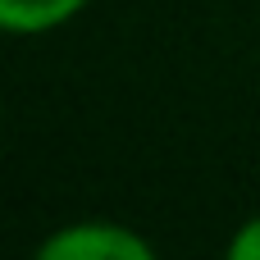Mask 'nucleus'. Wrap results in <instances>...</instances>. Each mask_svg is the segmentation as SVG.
Wrapping results in <instances>:
<instances>
[{
  "instance_id": "nucleus-3",
  "label": "nucleus",
  "mask_w": 260,
  "mask_h": 260,
  "mask_svg": "<svg viewBox=\"0 0 260 260\" xmlns=\"http://www.w3.org/2000/svg\"><path fill=\"white\" fill-rule=\"evenodd\" d=\"M229 256L233 260H260V215H251L247 224H238V233L229 242Z\"/></svg>"
},
{
  "instance_id": "nucleus-2",
  "label": "nucleus",
  "mask_w": 260,
  "mask_h": 260,
  "mask_svg": "<svg viewBox=\"0 0 260 260\" xmlns=\"http://www.w3.org/2000/svg\"><path fill=\"white\" fill-rule=\"evenodd\" d=\"M91 0H0V23L18 37H41L73 23Z\"/></svg>"
},
{
  "instance_id": "nucleus-1",
  "label": "nucleus",
  "mask_w": 260,
  "mask_h": 260,
  "mask_svg": "<svg viewBox=\"0 0 260 260\" xmlns=\"http://www.w3.org/2000/svg\"><path fill=\"white\" fill-rule=\"evenodd\" d=\"M41 260H155V247L114 219H78V224H59L41 247Z\"/></svg>"
}]
</instances>
